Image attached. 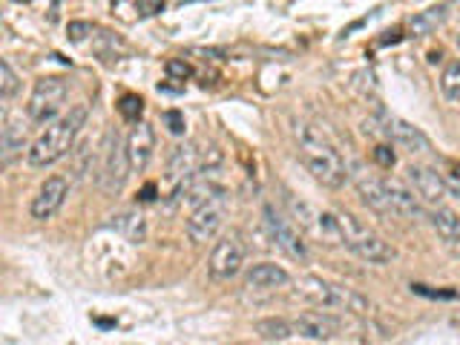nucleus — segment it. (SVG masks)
Returning a JSON list of instances; mask_svg holds the SVG:
<instances>
[{
    "instance_id": "1",
    "label": "nucleus",
    "mask_w": 460,
    "mask_h": 345,
    "mask_svg": "<svg viewBox=\"0 0 460 345\" xmlns=\"http://www.w3.org/2000/svg\"><path fill=\"white\" fill-rule=\"evenodd\" d=\"M294 136H296V150H299L302 164H305V170L316 181L337 190V187H342L351 179V170L345 164V158L340 155L334 144L320 133V129L299 124Z\"/></svg>"
},
{
    "instance_id": "2",
    "label": "nucleus",
    "mask_w": 460,
    "mask_h": 345,
    "mask_svg": "<svg viewBox=\"0 0 460 345\" xmlns=\"http://www.w3.org/2000/svg\"><path fill=\"white\" fill-rule=\"evenodd\" d=\"M86 121V107H72L69 112L58 115L55 121L47 124V129L29 144L26 150V162L32 167H52L55 162H61V158L72 150V144H75L81 127Z\"/></svg>"
},
{
    "instance_id": "3",
    "label": "nucleus",
    "mask_w": 460,
    "mask_h": 345,
    "mask_svg": "<svg viewBox=\"0 0 460 345\" xmlns=\"http://www.w3.org/2000/svg\"><path fill=\"white\" fill-rule=\"evenodd\" d=\"M334 222H337V234H340V244H345L354 256H359L363 262H371V265H385L392 262L397 256L394 248L388 244L377 230L363 225L357 219L354 213H334Z\"/></svg>"
},
{
    "instance_id": "4",
    "label": "nucleus",
    "mask_w": 460,
    "mask_h": 345,
    "mask_svg": "<svg viewBox=\"0 0 460 345\" xmlns=\"http://www.w3.org/2000/svg\"><path fill=\"white\" fill-rule=\"evenodd\" d=\"M299 296H305L308 302L320 308H334V311H351V314H368V302L354 294L351 288H342L334 282H325L320 277H305L296 285Z\"/></svg>"
},
{
    "instance_id": "5",
    "label": "nucleus",
    "mask_w": 460,
    "mask_h": 345,
    "mask_svg": "<svg viewBox=\"0 0 460 345\" xmlns=\"http://www.w3.org/2000/svg\"><path fill=\"white\" fill-rule=\"evenodd\" d=\"M69 98V84L58 75H47L35 81L32 93H29V101H26V115L32 124H49L55 121L58 115H61L64 104Z\"/></svg>"
},
{
    "instance_id": "6",
    "label": "nucleus",
    "mask_w": 460,
    "mask_h": 345,
    "mask_svg": "<svg viewBox=\"0 0 460 345\" xmlns=\"http://www.w3.org/2000/svg\"><path fill=\"white\" fill-rule=\"evenodd\" d=\"M225 216H227V193H216L213 199L201 201L199 208H193L190 219H187L184 230H187V239L193 244H208L219 236V230L225 225Z\"/></svg>"
},
{
    "instance_id": "7",
    "label": "nucleus",
    "mask_w": 460,
    "mask_h": 345,
    "mask_svg": "<svg viewBox=\"0 0 460 345\" xmlns=\"http://www.w3.org/2000/svg\"><path fill=\"white\" fill-rule=\"evenodd\" d=\"M371 127H374V133H380L385 141H392V144H397V147L409 150V153H429L431 150V141L426 138L423 129L397 119V115L380 112L377 119H371Z\"/></svg>"
},
{
    "instance_id": "8",
    "label": "nucleus",
    "mask_w": 460,
    "mask_h": 345,
    "mask_svg": "<svg viewBox=\"0 0 460 345\" xmlns=\"http://www.w3.org/2000/svg\"><path fill=\"white\" fill-rule=\"evenodd\" d=\"M244 256H248V251H244V242L239 234L222 236L213 244V253H210V262H208L210 277L219 279V282L234 279L244 265Z\"/></svg>"
},
{
    "instance_id": "9",
    "label": "nucleus",
    "mask_w": 460,
    "mask_h": 345,
    "mask_svg": "<svg viewBox=\"0 0 460 345\" xmlns=\"http://www.w3.org/2000/svg\"><path fill=\"white\" fill-rule=\"evenodd\" d=\"M265 225L270 230V239L277 242V248H282L288 256L296 259V262H305L308 248H305V242H302L299 225L294 219H288V216H282L277 208L265 205Z\"/></svg>"
},
{
    "instance_id": "10",
    "label": "nucleus",
    "mask_w": 460,
    "mask_h": 345,
    "mask_svg": "<svg viewBox=\"0 0 460 345\" xmlns=\"http://www.w3.org/2000/svg\"><path fill=\"white\" fill-rule=\"evenodd\" d=\"M129 170L133 167H129L127 158V141H121L119 133H110L104 144V162H101V187L107 193H119Z\"/></svg>"
},
{
    "instance_id": "11",
    "label": "nucleus",
    "mask_w": 460,
    "mask_h": 345,
    "mask_svg": "<svg viewBox=\"0 0 460 345\" xmlns=\"http://www.w3.org/2000/svg\"><path fill=\"white\" fill-rule=\"evenodd\" d=\"M406 181L411 184V190L420 196L423 205L438 208L449 199V179L440 176L435 167L411 164V167H406Z\"/></svg>"
},
{
    "instance_id": "12",
    "label": "nucleus",
    "mask_w": 460,
    "mask_h": 345,
    "mask_svg": "<svg viewBox=\"0 0 460 345\" xmlns=\"http://www.w3.org/2000/svg\"><path fill=\"white\" fill-rule=\"evenodd\" d=\"M288 208H291L294 222L302 230H308L311 236L325 239V242H340L334 213H323L320 208L308 205V201H296V199H288Z\"/></svg>"
},
{
    "instance_id": "13",
    "label": "nucleus",
    "mask_w": 460,
    "mask_h": 345,
    "mask_svg": "<svg viewBox=\"0 0 460 345\" xmlns=\"http://www.w3.org/2000/svg\"><path fill=\"white\" fill-rule=\"evenodd\" d=\"M69 196V181L64 176H49L38 187V193L32 196V205H29V216L38 222H49L52 216L64 208V201Z\"/></svg>"
},
{
    "instance_id": "14",
    "label": "nucleus",
    "mask_w": 460,
    "mask_h": 345,
    "mask_svg": "<svg viewBox=\"0 0 460 345\" xmlns=\"http://www.w3.org/2000/svg\"><path fill=\"white\" fill-rule=\"evenodd\" d=\"M153 150H155V133L147 121H133V129L127 136V158L133 172H144L153 162Z\"/></svg>"
},
{
    "instance_id": "15",
    "label": "nucleus",
    "mask_w": 460,
    "mask_h": 345,
    "mask_svg": "<svg viewBox=\"0 0 460 345\" xmlns=\"http://www.w3.org/2000/svg\"><path fill=\"white\" fill-rule=\"evenodd\" d=\"M351 179H354V187L357 193L363 196V201L368 208H374L377 213H392L394 216V208H392V199H388V190H385V181L371 176V172L354 167L351 170Z\"/></svg>"
},
{
    "instance_id": "16",
    "label": "nucleus",
    "mask_w": 460,
    "mask_h": 345,
    "mask_svg": "<svg viewBox=\"0 0 460 345\" xmlns=\"http://www.w3.org/2000/svg\"><path fill=\"white\" fill-rule=\"evenodd\" d=\"M385 190L392 199L394 216H406V219H423V201L411 190V184H400L394 179H385Z\"/></svg>"
},
{
    "instance_id": "17",
    "label": "nucleus",
    "mask_w": 460,
    "mask_h": 345,
    "mask_svg": "<svg viewBox=\"0 0 460 345\" xmlns=\"http://www.w3.org/2000/svg\"><path fill=\"white\" fill-rule=\"evenodd\" d=\"M429 222L438 230V236L443 239L446 248H449L455 256H460V216L452 208L438 205V208H431Z\"/></svg>"
},
{
    "instance_id": "18",
    "label": "nucleus",
    "mask_w": 460,
    "mask_h": 345,
    "mask_svg": "<svg viewBox=\"0 0 460 345\" xmlns=\"http://www.w3.org/2000/svg\"><path fill=\"white\" fill-rule=\"evenodd\" d=\"M201 164H205V155L196 150V144H179V147H172L170 153L167 176L170 181H184L187 176H193Z\"/></svg>"
},
{
    "instance_id": "19",
    "label": "nucleus",
    "mask_w": 460,
    "mask_h": 345,
    "mask_svg": "<svg viewBox=\"0 0 460 345\" xmlns=\"http://www.w3.org/2000/svg\"><path fill=\"white\" fill-rule=\"evenodd\" d=\"M288 282H291L288 270L273 262H259L248 270V277H244V285H248L251 291H277V288H285Z\"/></svg>"
},
{
    "instance_id": "20",
    "label": "nucleus",
    "mask_w": 460,
    "mask_h": 345,
    "mask_svg": "<svg viewBox=\"0 0 460 345\" xmlns=\"http://www.w3.org/2000/svg\"><path fill=\"white\" fill-rule=\"evenodd\" d=\"M294 331L302 340L311 342H328L337 334V323L325 314H302L294 320Z\"/></svg>"
},
{
    "instance_id": "21",
    "label": "nucleus",
    "mask_w": 460,
    "mask_h": 345,
    "mask_svg": "<svg viewBox=\"0 0 460 345\" xmlns=\"http://www.w3.org/2000/svg\"><path fill=\"white\" fill-rule=\"evenodd\" d=\"M26 121L29 115H9L6 124H4V133H0V141H4V162L9 164L14 155L21 150H29L26 147Z\"/></svg>"
},
{
    "instance_id": "22",
    "label": "nucleus",
    "mask_w": 460,
    "mask_h": 345,
    "mask_svg": "<svg viewBox=\"0 0 460 345\" xmlns=\"http://www.w3.org/2000/svg\"><path fill=\"white\" fill-rule=\"evenodd\" d=\"M446 18H449V4H440V6L426 9V12H417L409 26L417 38H426V35L435 32V29H440L446 23Z\"/></svg>"
},
{
    "instance_id": "23",
    "label": "nucleus",
    "mask_w": 460,
    "mask_h": 345,
    "mask_svg": "<svg viewBox=\"0 0 460 345\" xmlns=\"http://www.w3.org/2000/svg\"><path fill=\"white\" fill-rule=\"evenodd\" d=\"M110 227H115L129 242H144V239H147V222H144L141 213H119V216H112Z\"/></svg>"
},
{
    "instance_id": "24",
    "label": "nucleus",
    "mask_w": 460,
    "mask_h": 345,
    "mask_svg": "<svg viewBox=\"0 0 460 345\" xmlns=\"http://www.w3.org/2000/svg\"><path fill=\"white\" fill-rule=\"evenodd\" d=\"M256 337L262 342H288L296 331H294V323H285V320H277V316H270V320H259L253 325Z\"/></svg>"
},
{
    "instance_id": "25",
    "label": "nucleus",
    "mask_w": 460,
    "mask_h": 345,
    "mask_svg": "<svg viewBox=\"0 0 460 345\" xmlns=\"http://www.w3.org/2000/svg\"><path fill=\"white\" fill-rule=\"evenodd\" d=\"M440 93L452 101V104H460V61H449L440 72Z\"/></svg>"
},
{
    "instance_id": "26",
    "label": "nucleus",
    "mask_w": 460,
    "mask_h": 345,
    "mask_svg": "<svg viewBox=\"0 0 460 345\" xmlns=\"http://www.w3.org/2000/svg\"><path fill=\"white\" fill-rule=\"evenodd\" d=\"M21 90V78L18 72L12 69L9 61H0V95H4V101L14 98V93Z\"/></svg>"
},
{
    "instance_id": "27",
    "label": "nucleus",
    "mask_w": 460,
    "mask_h": 345,
    "mask_svg": "<svg viewBox=\"0 0 460 345\" xmlns=\"http://www.w3.org/2000/svg\"><path fill=\"white\" fill-rule=\"evenodd\" d=\"M141 104L144 101L141 98H136V95H127L124 101H121V115L127 121H138V112H141Z\"/></svg>"
},
{
    "instance_id": "28",
    "label": "nucleus",
    "mask_w": 460,
    "mask_h": 345,
    "mask_svg": "<svg viewBox=\"0 0 460 345\" xmlns=\"http://www.w3.org/2000/svg\"><path fill=\"white\" fill-rule=\"evenodd\" d=\"M190 64H184V61H167V75L170 78H179V81H184V78H190Z\"/></svg>"
},
{
    "instance_id": "29",
    "label": "nucleus",
    "mask_w": 460,
    "mask_h": 345,
    "mask_svg": "<svg viewBox=\"0 0 460 345\" xmlns=\"http://www.w3.org/2000/svg\"><path fill=\"white\" fill-rule=\"evenodd\" d=\"M164 121L170 124V133H184V119H181V115L179 112H164Z\"/></svg>"
},
{
    "instance_id": "30",
    "label": "nucleus",
    "mask_w": 460,
    "mask_h": 345,
    "mask_svg": "<svg viewBox=\"0 0 460 345\" xmlns=\"http://www.w3.org/2000/svg\"><path fill=\"white\" fill-rule=\"evenodd\" d=\"M374 158H377L383 167H392L394 164V153H388V147H377V150H374Z\"/></svg>"
},
{
    "instance_id": "31",
    "label": "nucleus",
    "mask_w": 460,
    "mask_h": 345,
    "mask_svg": "<svg viewBox=\"0 0 460 345\" xmlns=\"http://www.w3.org/2000/svg\"><path fill=\"white\" fill-rule=\"evenodd\" d=\"M84 32H93V26H90V23H72V26H69L72 40H84Z\"/></svg>"
},
{
    "instance_id": "32",
    "label": "nucleus",
    "mask_w": 460,
    "mask_h": 345,
    "mask_svg": "<svg viewBox=\"0 0 460 345\" xmlns=\"http://www.w3.org/2000/svg\"><path fill=\"white\" fill-rule=\"evenodd\" d=\"M141 4L147 6V12H144V14H153V12H158L164 6V0H141Z\"/></svg>"
}]
</instances>
